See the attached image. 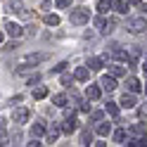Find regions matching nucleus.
<instances>
[{
  "instance_id": "1",
  "label": "nucleus",
  "mask_w": 147,
  "mask_h": 147,
  "mask_svg": "<svg viewBox=\"0 0 147 147\" xmlns=\"http://www.w3.org/2000/svg\"><path fill=\"white\" fill-rule=\"evenodd\" d=\"M69 22L76 24V26H83L90 22V10H86V7H74L71 14H69Z\"/></svg>"
},
{
  "instance_id": "2",
  "label": "nucleus",
  "mask_w": 147,
  "mask_h": 147,
  "mask_svg": "<svg viewBox=\"0 0 147 147\" xmlns=\"http://www.w3.org/2000/svg\"><path fill=\"white\" fill-rule=\"evenodd\" d=\"M126 29L131 33H145L147 31V19L145 17H131L128 24H126Z\"/></svg>"
},
{
  "instance_id": "3",
  "label": "nucleus",
  "mask_w": 147,
  "mask_h": 147,
  "mask_svg": "<svg viewBox=\"0 0 147 147\" xmlns=\"http://www.w3.org/2000/svg\"><path fill=\"white\" fill-rule=\"evenodd\" d=\"M78 128V121H76V116H74V112H67V119H64V123H62V133H74Z\"/></svg>"
},
{
  "instance_id": "4",
  "label": "nucleus",
  "mask_w": 147,
  "mask_h": 147,
  "mask_svg": "<svg viewBox=\"0 0 147 147\" xmlns=\"http://www.w3.org/2000/svg\"><path fill=\"white\" fill-rule=\"evenodd\" d=\"M12 121L14 123H26V121H29V109H26V107H17L12 112Z\"/></svg>"
},
{
  "instance_id": "5",
  "label": "nucleus",
  "mask_w": 147,
  "mask_h": 147,
  "mask_svg": "<svg viewBox=\"0 0 147 147\" xmlns=\"http://www.w3.org/2000/svg\"><path fill=\"white\" fill-rule=\"evenodd\" d=\"M100 86H102L105 90H107V93H112V90H116V76H112V74H107V76H102V78H100Z\"/></svg>"
},
{
  "instance_id": "6",
  "label": "nucleus",
  "mask_w": 147,
  "mask_h": 147,
  "mask_svg": "<svg viewBox=\"0 0 147 147\" xmlns=\"http://www.w3.org/2000/svg\"><path fill=\"white\" fill-rule=\"evenodd\" d=\"M5 31L10 33L12 38H22V36H24V29L17 22H5Z\"/></svg>"
},
{
  "instance_id": "7",
  "label": "nucleus",
  "mask_w": 147,
  "mask_h": 147,
  "mask_svg": "<svg viewBox=\"0 0 147 147\" xmlns=\"http://www.w3.org/2000/svg\"><path fill=\"white\" fill-rule=\"evenodd\" d=\"M119 105H121L123 109H135V105H138V100H135V93H131V90H128V93L121 97V102H119Z\"/></svg>"
},
{
  "instance_id": "8",
  "label": "nucleus",
  "mask_w": 147,
  "mask_h": 147,
  "mask_svg": "<svg viewBox=\"0 0 147 147\" xmlns=\"http://www.w3.org/2000/svg\"><path fill=\"white\" fill-rule=\"evenodd\" d=\"M48 59V52H33V55H26L24 57V64H40Z\"/></svg>"
},
{
  "instance_id": "9",
  "label": "nucleus",
  "mask_w": 147,
  "mask_h": 147,
  "mask_svg": "<svg viewBox=\"0 0 147 147\" xmlns=\"http://www.w3.org/2000/svg\"><path fill=\"white\" fill-rule=\"evenodd\" d=\"M105 62H107V57H90L86 67H88L90 71H97V69H102V67H105Z\"/></svg>"
},
{
  "instance_id": "10",
  "label": "nucleus",
  "mask_w": 147,
  "mask_h": 147,
  "mask_svg": "<svg viewBox=\"0 0 147 147\" xmlns=\"http://www.w3.org/2000/svg\"><path fill=\"white\" fill-rule=\"evenodd\" d=\"M126 88L131 90V93H140V90H142V83H140V81H138L135 76H128V81H126Z\"/></svg>"
},
{
  "instance_id": "11",
  "label": "nucleus",
  "mask_w": 147,
  "mask_h": 147,
  "mask_svg": "<svg viewBox=\"0 0 147 147\" xmlns=\"http://www.w3.org/2000/svg\"><path fill=\"white\" fill-rule=\"evenodd\" d=\"M59 133H62V126L59 123H52L50 128H48V142H55L59 138Z\"/></svg>"
},
{
  "instance_id": "12",
  "label": "nucleus",
  "mask_w": 147,
  "mask_h": 147,
  "mask_svg": "<svg viewBox=\"0 0 147 147\" xmlns=\"http://www.w3.org/2000/svg\"><path fill=\"white\" fill-rule=\"evenodd\" d=\"M74 78L76 81H88L90 78V69L88 67H78L76 71H74Z\"/></svg>"
},
{
  "instance_id": "13",
  "label": "nucleus",
  "mask_w": 147,
  "mask_h": 147,
  "mask_svg": "<svg viewBox=\"0 0 147 147\" xmlns=\"http://www.w3.org/2000/svg\"><path fill=\"white\" fill-rule=\"evenodd\" d=\"M112 10H116L119 14H126V12H128V0H114V3H112Z\"/></svg>"
},
{
  "instance_id": "14",
  "label": "nucleus",
  "mask_w": 147,
  "mask_h": 147,
  "mask_svg": "<svg viewBox=\"0 0 147 147\" xmlns=\"http://www.w3.org/2000/svg\"><path fill=\"white\" fill-rule=\"evenodd\" d=\"M31 95H33V100H43V97H48V88L36 86V88H31Z\"/></svg>"
},
{
  "instance_id": "15",
  "label": "nucleus",
  "mask_w": 147,
  "mask_h": 147,
  "mask_svg": "<svg viewBox=\"0 0 147 147\" xmlns=\"http://www.w3.org/2000/svg\"><path fill=\"white\" fill-rule=\"evenodd\" d=\"M105 112H107L109 116H114V119H119V114H121V109H119V102H107V107H105Z\"/></svg>"
},
{
  "instance_id": "16",
  "label": "nucleus",
  "mask_w": 147,
  "mask_h": 147,
  "mask_svg": "<svg viewBox=\"0 0 147 147\" xmlns=\"http://www.w3.org/2000/svg\"><path fill=\"white\" fill-rule=\"evenodd\" d=\"M128 147H147V133L140 138H131L128 140Z\"/></svg>"
},
{
  "instance_id": "17",
  "label": "nucleus",
  "mask_w": 147,
  "mask_h": 147,
  "mask_svg": "<svg viewBox=\"0 0 147 147\" xmlns=\"http://www.w3.org/2000/svg\"><path fill=\"white\" fill-rule=\"evenodd\" d=\"M45 135V126L40 123V121H36L33 126H31V138H43Z\"/></svg>"
},
{
  "instance_id": "18",
  "label": "nucleus",
  "mask_w": 147,
  "mask_h": 147,
  "mask_svg": "<svg viewBox=\"0 0 147 147\" xmlns=\"http://www.w3.org/2000/svg\"><path fill=\"white\" fill-rule=\"evenodd\" d=\"M128 135H133V138L145 135V126H142V123H133L131 128H128Z\"/></svg>"
},
{
  "instance_id": "19",
  "label": "nucleus",
  "mask_w": 147,
  "mask_h": 147,
  "mask_svg": "<svg viewBox=\"0 0 147 147\" xmlns=\"http://www.w3.org/2000/svg\"><path fill=\"white\" fill-rule=\"evenodd\" d=\"M109 131H112V126H109V123H105V121H97V128H95V133H97V135L107 138V135H109Z\"/></svg>"
},
{
  "instance_id": "20",
  "label": "nucleus",
  "mask_w": 147,
  "mask_h": 147,
  "mask_svg": "<svg viewBox=\"0 0 147 147\" xmlns=\"http://www.w3.org/2000/svg\"><path fill=\"white\" fill-rule=\"evenodd\" d=\"M112 57H114L116 62H128V52L121 50V48H114V50H112Z\"/></svg>"
},
{
  "instance_id": "21",
  "label": "nucleus",
  "mask_w": 147,
  "mask_h": 147,
  "mask_svg": "<svg viewBox=\"0 0 147 147\" xmlns=\"http://www.w3.org/2000/svg\"><path fill=\"white\" fill-rule=\"evenodd\" d=\"M109 74L112 76H126V67H121V64H109Z\"/></svg>"
},
{
  "instance_id": "22",
  "label": "nucleus",
  "mask_w": 147,
  "mask_h": 147,
  "mask_svg": "<svg viewBox=\"0 0 147 147\" xmlns=\"http://www.w3.org/2000/svg\"><path fill=\"white\" fill-rule=\"evenodd\" d=\"M52 105H57V107H62V109H64V107L69 105V97L64 95V93H59V95H55V97H52Z\"/></svg>"
},
{
  "instance_id": "23",
  "label": "nucleus",
  "mask_w": 147,
  "mask_h": 147,
  "mask_svg": "<svg viewBox=\"0 0 147 147\" xmlns=\"http://www.w3.org/2000/svg\"><path fill=\"white\" fill-rule=\"evenodd\" d=\"M81 145H93V131L90 128L81 131Z\"/></svg>"
},
{
  "instance_id": "24",
  "label": "nucleus",
  "mask_w": 147,
  "mask_h": 147,
  "mask_svg": "<svg viewBox=\"0 0 147 147\" xmlns=\"http://www.w3.org/2000/svg\"><path fill=\"white\" fill-rule=\"evenodd\" d=\"M86 95H88V100H97L100 95H102V90H100L97 86H88V90H86Z\"/></svg>"
},
{
  "instance_id": "25",
  "label": "nucleus",
  "mask_w": 147,
  "mask_h": 147,
  "mask_svg": "<svg viewBox=\"0 0 147 147\" xmlns=\"http://www.w3.org/2000/svg\"><path fill=\"white\" fill-rule=\"evenodd\" d=\"M109 10H112V3L109 0H97V12L100 14H107Z\"/></svg>"
},
{
  "instance_id": "26",
  "label": "nucleus",
  "mask_w": 147,
  "mask_h": 147,
  "mask_svg": "<svg viewBox=\"0 0 147 147\" xmlns=\"http://www.w3.org/2000/svg\"><path fill=\"white\" fill-rule=\"evenodd\" d=\"M126 135H128V133L123 131V128H119V131L112 133V140H114V142H126Z\"/></svg>"
},
{
  "instance_id": "27",
  "label": "nucleus",
  "mask_w": 147,
  "mask_h": 147,
  "mask_svg": "<svg viewBox=\"0 0 147 147\" xmlns=\"http://www.w3.org/2000/svg\"><path fill=\"white\" fill-rule=\"evenodd\" d=\"M7 7H10V12H24V5L19 3V0H10Z\"/></svg>"
},
{
  "instance_id": "28",
  "label": "nucleus",
  "mask_w": 147,
  "mask_h": 147,
  "mask_svg": "<svg viewBox=\"0 0 147 147\" xmlns=\"http://www.w3.org/2000/svg\"><path fill=\"white\" fill-rule=\"evenodd\" d=\"M45 24L48 26H59V17L57 14H45Z\"/></svg>"
},
{
  "instance_id": "29",
  "label": "nucleus",
  "mask_w": 147,
  "mask_h": 147,
  "mask_svg": "<svg viewBox=\"0 0 147 147\" xmlns=\"http://www.w3.org/2000/svg\"><path fill=\"white\" fill-rule=\"evenodd\" d=\"M55 5H57L59 10H67V7L71 5V0H55Z\"/></svg>"
},
{
  "instance_id": "30",
  "label": "nucleus",
  "mask_w": 147,
  "mask_h": 147,
  "mask_svg": "<svg viewBox=\"0 0 147 147\" xmlns=\"http://www.w3.org/2000/svg\"><path fill=\"white\" fill-rule=\"evenodd\" d=\"M102 116H105V112H93V114H90V121H102Z\"/></svg>"
},
{
  "instance_id": "31",
  "label": "nucleus",
  "mask_w": 147,
  "mask_h": 147,
  "mask_svg": "<svg viewBox=\"0 0 147 147\" xmlns=\"http://www.w3.org/2000/svg\"><path fill=\"white\" fill-rule=\"evenodd\" d=\"M0 145H10L7 142V133L3 131V126H0Z\"/></svg>"
},
{
  "instance_id": "32",
  "label": "nucleus",
  "mask_w": 147,
  "mask_h": 147,
  "mask_svg": "<svg viewBox=\"0 0 147 147\" xmlns=\"http://www.w3.org/2000/svg\"><path fill=\"white\" fill-rule=\"evenodd\" d=\"M64 67H67V62H59L57 67H52V71H55V74H59V71H64Z\"/></svg>"
},
{
  "instance_id": "33",
  "label": "nucleus",
  "mask_w": 147,
  "mask_h": 147,
  "mask_svg": "<svg viewBox=\"0 0 147 147\" xmlns=\"http://www.w3.org/2000/svg\"><path fill=\"white\" fill-rule=\"evenodd\" d=\"M38 81H40V76H38V74H36V76H31V78H29V86H31V88H33V86H36V83H38Z\"/></svg>"
},
{
  "instance_id": "34",
  "label": "nucleus",
  "mask_w": 147,
  "mask_h": 147,
  "mask_svg": "<svg viewBox=\"0 0 147 147\" xmlns=\"http://www.w3.org/2000/svg\"><path fill=\"white\" fill-rule=\"evenodd\" d=\"M81 112H90V100H88V102H83V105H81Z\"/></svg>"
},
{
  "instance_id": "35",
  "label": "nucleus",
  "mask_w": 147,
  "mask_h": 147,
  "mask_svg": "<svg viewBox=\"0 0 147 147\" xmlns=\"http://www.w3.org/2000/svg\"><path fill=\"white\" fill-rule=\"evenodd\" d=\"M29 145H31V147H38V145H43V142L38 140V138H31V142H29Z\"/></svg>"
},
{
  "instance_id": "36",
  "label": "nucleus",
  "mask_w": 147,
  "mask_h": 147,
  "mask_svg": "<svg viewBox=\"0 0 147 147\" xmlns=\"http://www.w3.org/2000/svg\"><path fill=\"white\" fill-rule=\"evenodd\" d=\"M140 67H142V71H145V74H147V57H145V62H142V64H140Z\"/></svg>"
},
{
  "instance_id": "37",
  "label": "nucleus",
  "mask_w": 147,
  "mask_h": 147,
  "mask_svg": "<svg viewBox=\"0 0 147 147\" xmlns=\"http://www.w3.org/2000/svg\"><path fill=\"white\" fill-rule=\"evenodd\" d=\"M140 10H142V12L147 14V5H142V3H140Z\"/></svg>"
},
{
  "instance_id": "38",
  "label": "nucleus",
  "mask_w": 147,
  "mask_h": 147,
  "mask_svg": "<svg viewBox=\"0 0 147 147\" xmlns=\"http://www.w3.org/2000/svg\"><path fill=\"white\" fill-rule=\"evenodd\" d=\"M128 3H133V5H140V3H142V0H128Z\"/></svg>"
},
{
  "instance_id": "39",
  "label": "nucleus",
  "mask_w": 147,
  "mask_h": 147,
  "mask_svg": "<svg viewBox=\"0 0 147 147\" xmlns=\"http://www.w3.org/2000/svg\"><path fill=\"white\" fill-rule=\"evenodd\" d=\"M3 38H5V36H3V31H0V43H3Z\"/></svg>"
},
{
  "instance_id": "40",
  "label": "nucleus",
  "mask_w": 147,
  "mask_h": 147,
  "mask_svg": "<svg viewBox=\"0 0 147 147\" xmlns=\"http://www.w3.org/2000/svg\"><path fill=\"white\" fill-rule=\"evenodd\" d=\"M145 93H147V86H145Z\"/></svg>"
}]
</instances>
